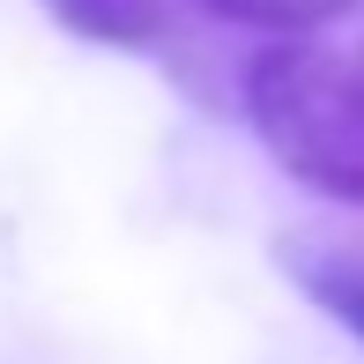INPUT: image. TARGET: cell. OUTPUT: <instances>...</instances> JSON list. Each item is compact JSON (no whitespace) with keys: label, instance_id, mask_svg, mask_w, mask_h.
<instances>
[{"label":"cell","instance_id":"1","mask_svg":"<svg viewBox=\"0 0 364 364\" xmlns=\"http://www.w3.org/2000/svg\"><path fill=\"white\" fill-rule=\"evenodd\" d=\"M245 119L297 186L364 208V53L312 38L260 45L245 60Z\"/></svg>","mask_w":364,"mask_h":364},{"label":"cell","instance_id":"2","mask_svg":"<svg viewBox=\"0 0 364 364\" xmlns=\"http://www.w3.org/2000/svg\"><path fill=\"white\" fill-rule=\"evenodd\" d=\"M60 30L90 45H112V53H149L171 30V0H38Z\"/></svg>","mask_w":364,"mask_h":364},{"label":"cell","instance_id":"3","mask_svg":"<svg viewBox=\"0 0 364 364\" xmlns=\"http://www.w3.org/2000/svg\"><path fill=\"white\" fill-rule=\"evenodd\" d=\"M283 268L327 320L364 342V253L357 245H283Z\"/></svg>","mask_w":364,"mask_h":364},{"label":"cell","instance_id":"4","mask_svg":"<svg viewBox=\"0 0 364 364\" xmlns=\"http://www.w3.org/2000/svg\"><path fill=\"white\" fill-rule=\"evenodd\" d=\"M208 15H223V23L238 30H268V38H305V30L335 23V15H350L357 0H201Z\"/></svg>","mask_w":364,"mask_h":364}]
</instances>
